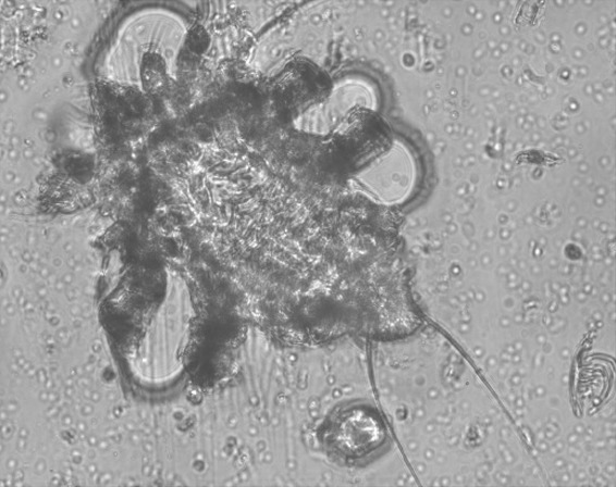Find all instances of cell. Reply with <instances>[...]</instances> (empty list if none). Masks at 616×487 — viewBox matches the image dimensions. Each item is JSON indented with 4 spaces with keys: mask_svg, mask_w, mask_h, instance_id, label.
Returning a JSON list of instances; mask_svg holds the SVG:
<instances>
[{
    "mask_svg": "<svg viewBox=\"0 0 616 487\" xmlns=\"http://www.w3.org/2000/svg\"><path fill=\"white\" fill-rule=\"evenodd\" d=\"M382 103V89L374 77L365 72H347L335 78L327 98L297 115L293 126L305 134L327 136L353 109L364 108L375 112Z\"/></svg>",
    "mask_w": 616,
    "mask_h": 487,
    "instance_id": "7a4b0ae2",
    "label": "cell"
},
{
    "mask_svg": "<svg viewBox=\"0 0 616 487\" xmlns=\"http://www.w3.org/2000/svg\"><path fill=\"white\" fill-rule=\"evenodd\" d=\"M324 442L346 461H359L380 451L386 442V428L374 409L352 404L337 409L324 427Z\"/></svg>",
    "mask_w": 616,
    "mask_h": 487,
    "instance_id": "3957f363",
    "label": "cell"
},
{
    "mask_svg": "<svg viewBox=\"0 0 616 487\" xmlns=\"http://www.w3.org/2000/svg\"><path fill=\"white\" fill-rule=\"evenodd\" d=\"M421 182L422 165L416 148L395 134L386 148L352 177L350 184L371 202L391 208L410 201Z\"/></svg>",
    "mask_w": 616,
    "mask_h": 487,
    "instance_id": "6da1fadb",
    "label": "cell"
}]
</instances>
